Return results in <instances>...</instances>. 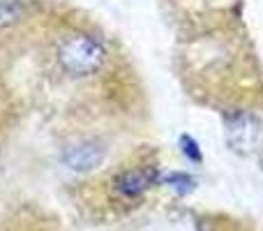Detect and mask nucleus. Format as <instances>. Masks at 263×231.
<instances>
[{
	"label": "nucleus",
	"instance_id": "8",
	"mask_svg": "<svg viewBox=\"0 0 263 231\" xmlns=\"http://www.w3.org/2000/svg\"><path fill=\"white\" fill-rule=\"evenodd\" d=\"M261 169H263V159H261Z\"/></svg>",
	"mask_w": 263,
	"mask_h": 231
},
{
	"label": "nucleus",
	"instance_id": "6",
	"mask_svg": "<svg viewBox=\"0 0 263 231\" xmlns=\"http://www.w3.org/2000/svg\"><path fill=\"white\" fill-rule=\"evenodd\" d=\"M164 183H168V185L176 192H180V194H187V192L194 190V181H192L187 173H168V176L164 178Z\"/></svg>",
	"mask_w": 263,
	"mask_h": 231
},
{
	"label": "nucleus",
	"instance_id": "5",
	"mask_svg": "<svg viewBox=\"0 0 263 231\" xmlns=\"http://www.w3.org/2000/svg\"><path fill=\"white\" fill-rule=\"evenodd\" d=\"M26 16V5L21 0H0V28L18 23Z\"/></svg>",
	"mask_w": 263,
	"mask_h": 231
},
{
	"label": "nucleus",
	"instance_id": "2",
	"mask_svg": "<svg viewBox=\"0 0 263 231\" xmlns=\"http://www.w3.org/2000/svg\"><path fill=\"white\" fill-rule=\"evenodd\" d=\"M224 134H227V144L233 153L250 155L259 146L261 122L259 118L247 114V111H236L224 120Z\"/></svg>",
	"mask_w": 263,
	"mask_h": 231
},
{
	"label": "nucleus",
	"instance_id": "1",
	"mask_svg": "<svg viewBox=\"0 0 263 231\" xmlns=\"http://www.w3.org/2000/svg\"><path fill=\"white\" fill-rule=\"evenodd\" d=\"M104 46L90 35H77L69 37L60 46V65L74 77H86L102 67L104 63Z\"/></svg>",
	"mask_w": 263,
	"mask_h": 231
},
{
	"label": "nucleus",
	"instance_id": "7",
	"mask_svg": "<svg viewBox=\"0 0 263 231\" xmlns=\"http://www.w3.org/2000/svg\"><path fill=\"white\" fill-rule=\"evenodd\" d=\"M180 146H182V153L192 159V162H201V150H199V144L192 139L190 134H182L180 136Z\"/></svg>",
	"mask_w": 263,
	"mask_h": 231
},
{
	"label": "nucleus",
	"instance_id": "3",
	"mask_svg": "<svg viewBox=\"0 0 263 231\" xmlns=\"http://www.w3.org/2000/svg\"><path fill=\"white\" fill-rule=\"evenodd\" d=\"M157 169H150V167H143V169H129V171L120 173L118 178L114 181V190L118 192L120 197L125 199H134V197H141L145 190L157 183Z\"/></svg>",
	"mask_w": 263,
	"mask_h": 231
},
{
	"label": "nucleus",
	"instance_id": "4",
	"mask_svg": "<svg viewBox=\"0 0 263 231\" xmlns=\"http://www.w3.org/2000/svg\"><path fill=\"white\" fill-rule=\"evenodd\" d=\"M63 159L74 171H90V169L100 167V162L104 159V148L95 141H83V144H77L65 150Z\"/></svg>",
	"mask_w": 263,
	"mask_h": 231
}]
</instances>
